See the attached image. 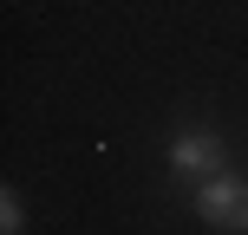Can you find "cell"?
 Masks as SVG:
<instances>
[{
  "instance_id": "obj_1",
  "label": "cell",
  "mask_w": 248,
  "mask_h": 235,
  "mask_svg": "<svg viewBox=\"0 0 248 235\" xmlns=\"http://www.w3.org/2000/svg\"><path fill=\"white\" fill-rule=\"evenodd\" d=\"M196 216H202V222H216V229L248 235V183H242V176L209 170V183L196 189Z\"/></svg>"
},
{
  "instance_id": "obj_2",
  "label": "cell",
  "mask_w": 248,
  "mask_h": 235,
  "mask_svg": "<svg viewBox=\"0 0 248 235\" xmlns=\"http://www.w3.org/2000/svg\"><path fill=\"white\" fill-rule=\"evenodd\" d=\"M170 163H176V170H222V144H216V131H176Z\"/></svg>"
},
{
  "instance_id": "obj_3",
  "label": "cell",
  "mask_w": 248,
  "mask_h": 235,
  "mask_svg": "<svg viewBox=\"0 0 248 235\" xmlns=\"http://www.w3.org/2000/svg\"><path fill=\"white\" fill-rule=\"evenodd\" d=\"M0 235H20V203H13V196L0 203Z\"/></svg>"
}]
</instances>
